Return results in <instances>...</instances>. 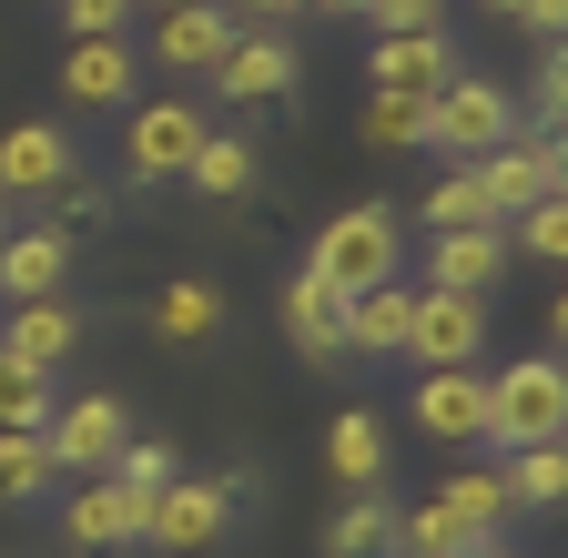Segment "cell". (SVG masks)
I'll use <instances>...</instances> for the list:
<instances>
[{"instance_id":"cell-39","label":"cell","mask_w":568,"mask_h":558,"mask_svg":"<svg viewBox=\"0 0 568 558\" xmlns=\"http://www.w3.org/2000/svg\"><path fill=\"white\" fill-rule=\"evenodd\" d=\"M457 558H508V528H487V538H467Z\"/></svg>"},{"instance_id":"cell-18","label":"cell","mask_w":568,"mask_h":558,"mask_svg":"<svg viewBox=\"0 0 568 558\" xmlns=\"http://www.w3.org/2000/svg\"><path fill=\"white\" fill-rule=\"evenodd\" d=\"M447 72H457L447 31H386V41L366 51V82H376V92H416V102H426Z\"/></svg>"},{"instance_id":"cell-34","label":"cell","mask_w":568,"mask_h":558,"mask_svg":"<svg viewBox=\"0 0 568 558\" xmlns=\"http://www.w3.org/2000/svg\"><path fill=\"white\" fill-rule=\"evenodd\" d=\"M61 31L71 41H122L132 31V0H61Z\"/></svg>"},{"instance_id":"cell-37","label":"cell","mask_w":568,"mask_h":558,"mask_svg":"<svg viewBox=\"0 0 568 558\" xmlns=\"http://www.w3.org/2000/svg\"><path fill=\"white\" fill-rule=\"evenodd\" d=\"M224 11H234L244 31H295V21H305V0H224Z\"/></svg>"},{"instance_id":"cell-7","label":"cell","mask_w":568,"mask_h":558,"mask_svg":"<svg viewBox=\"0 0 568 558\" xmlns=\"http://www.w3.org/2000/svg\"><path fill=\"white\" fill-rule=\"evenodd\" d=\"M41 447H51V467H71V477H102V467L132 447V406L102 396V386H82V396H61V406H51Z\"/></svg>"},{"instance_id":"cell-23","label":"cell","mask_w":568,"mask_h":558,"mask_svg":"<svg viewBox=\"0 0 568 558\" xmlns=\"http://www.w3.org/2000/svg\"><path fill=\"white\" fill-rule=\"evenodd\" d=\"M325 467L345 487H386V416L376 406H345L335 427H325Z\"/></svg>"},{"instance_id":"cell-40","label":"cell","mask_w":568,"mask_h":558,"mask_svg":"<svg viewBox=\"0 0 568 558\" xmlns=\"http://www.w3.org/2000/svg\"><path fill=\"white\" fill-rule=\"evenodd\" d=\"M132 11H183V0H132Z\"/></svg>"},{"instance_id":"cell-1","label":"cell","mask_w":568,"mask_h":558,"mask_svg":"<svg viewBox=\"0 0 568 558\" xmlns=\"http://www.w3.org/2000/svg\"><path fill=\"white\" fill-rule=\"evenodd\" d=\"M396 264H406V224L386 214V203H335V214L315 224V244H305V274L335 285V295L396 285Z\"/></svg>"},{"instance_id":"cell-26","label":"cell","mask_w":568,"mask_h":558,"mask_svg":"<svg viewBox=\"0 0 568 558\" xmlns=\"http://www.w3.org/2000/svg\"><path fill=\"white\" fill-rule=\"evenodd\" d=\"M51 447H41V427H0V508H31V498H51Z\"/></svg>"},{"instance_id":"cell-5","label":"cell","mask_w":568,"mask_h":558,"mask_svg":"<svg viewBox=\"0 0 568 558\" xmlns=\"http://www.w3.org/2000/svg\"><path fill=\"white\" fill-rule=\"evenodd\" d=\"M477 193H487V224H518L528 203H548V193H568V143L558 132H508L487 163H477Z\"/></svg>"},{"instance_id":"cell-29","label":"cell","mask_w":568,"mask_h":558,"mask_svg":"<svg viewBox=\"0 0 568 558\" xmlns=\"http://www.w3.org/2000/svg\"><path fill=\"white\" fill-rule=\"evenodd\" d=\"M508 498H518V518L528 508H558L568 498V447H518L508 457Z\"/></svg>"},{"instance_id":"cell-14","label":"cell","mask_w":568,"mask_h":558,"mask_svg":"<svg viewBox=\"0 0 568 558\" xmlns=\"http://www.w3.org/2000/svg\"><path fill=\"white\" fill-rule=\"evenodd\" d=\"M234 11H224V0H183V11H153V41H142V51H163V72H213V61H224L234 51Z\"/></svg>"},{"instance_id":"cell-41","label":"cell","mask_w":568,"mask_h":558,"mask_svg":"<svg viewBox=\"0 0 568 558\" xmlns=\"http://www.w3.org/2000/svg\"><path fill=\"white\" fill-rule=\"evenodd\" d=\"M477 11H508V21H518V0H477Z\"/></svg>"},{"instance_id":"cell-10","label":"cell","mask_w":568,"mask_h":558,"mask_svg":"<svg viewBox=\"0 0 568 558\" xmlns=\"http://www.w3.org/2000/svg\"><path fill=\"white\" fill-rule=\"evenodd\" d=\"M295 72H305V61H295V41H284V31H234V51L224 61H213V102H234V112H254V102H295Z\"/></svg>"},{"instance_id":"cell-22","label":"cell","mask_w":568,"mask_h":558,"mask_svg":"<svg viewBox=\"0 0 568 558\" xmlns=\"http://www.w3.org/2000/svg\"><path fill=\"white\" fill-rule=\"evenodd\" d=\"M325 558H396V498L386 487H345V508L325 518Z\"/></svg>"},{"instance_id":"cell-36","label":"cell","mask_w":568,"mask_h":558,"mask_svg":"<svg viewBox=\"0 0 568 558\" xmlns=\"http://www.w3.org/2000/svg\"><path fill=\"white\" fill-rule=\"evenodd\" d=\"M41 203L61 214V234H71V224H102V214H112V193H102V183H82V173H71L61 193H41Z\"/></svg>"},{"instance_id":"cell-12","label":"cell","mask_w":568,"mask_h":558,"mask_svg":"<svg viewBox=\"0 0 568 558\" xmlns=\"http://www.w3.org/2000/svg\"><path fill=\"white\" fill-rule=\"evenodd\" d=\"M71 173H82V153H71L61 122H11V132H0V203H41Z\"/></svg>"},{"instance_id":"cell-9","label":"cell","mask_w":568,"mask_h":558,"mask_svg":"<svg viewBox=\"0 0 568 558\" xmlns=\"http://www.w3.org/2000/svg\"><path fill=\"white\" fill-rule=\"evenodd\" d=\"M142 508H153V498H142V487H122V477L102 467V477H82V487H71L61 538L82 548V558H132V548H142Z\"/></svg>"},{"instance_id":"cell-8","label":"cell","mask_w":568,"mask_h":558,"mask_svg":"<svg viewBox=\"0 0 568 558\" xmlns=\"http://www.w3.org/2000/svg\"><path fill=\"white\" fill-rule=\"evenodd\" d=\"M477 356H487V305L406 285V366H477Z\"/></svg>"},{"instance_id":"cell-16","label":"cell","mask_w":568,"mask_h":558,"mask_svg":"<svg viewBox=\"0 0 568 558\" xmlns=\"http://www.w3.org/2000/svg\"><path fill=\"white\" fill-rule=\"evenodd\" d=\"M71 285V234L61 224H11L0 234V305H41Z\"/></svg>"},{"instance_id":"cell-33","label":"cell","mask_w":568,"mask_h":558,"mask_svg":"<svg viewBox=\"0 0 568 558\" xmlns=\"http://www.w3.org/2000/svg\"><path fill=\"white\" fill-rule=\"evenodd\" d=\"M518 122H528V132H558V122H568V51H558V41H548V61H538V82H528Z\"/></svg>"},{"instance_id":"cell-21","label":"cell","mask_w":568,"mask_h":558,"mask_svg":"<svg viewBox=\"0 0 568 558\" xmlns=\"http://www.w3.org/2000/svg\"><path fill=\"white\" fill-rule=\"evenodd\" d=\"M183 183H193L203 203H244V193L264 183V163H254V143H244V132H224V122H213L203 143H193V163H183Z\"/></svg>"},{"instance_id":"cell-17","label":"cell","mask_w":568,"mask_h":558,"mask_svg":"<svg viewBox=\"0 0 568 558\" xmlns=\"http://www.w3.org/2000/svg\"><path fill=\"white\" fill-rule=\"evenodd\" d=\"M274 325H284V345H295L305 366H335L345 356V295L315 285V274H295V285L274 295Z\"/></svg>"},{"instance_id":"cell-28","label":"cell","mask_w":568,"mask_h":558,"mask_svg":"<svg viewBox=\"0 0 568 558\" xmlns=\"http://www.w3.org/2000/svg\"><path fill=\"white\" fill-rule=\"evenodd\" d=\"M416 224H426V234H467V224H487V193H477V163H447V173H437V193L416 203Z\"/></svg>"},{"instance_id":"cell-4","label":"cell","mask_w":568,"mask_h":558,"mask_svg":"<svg viewBox=\"0 0 568 558\" xmlns=\"http://www.w3.org/2000/svg\"><path fill=\"white\" fill-rule=\"evenodd\" d=\"M518 132V92L508 82H477V72H447L437 92H426V143H437L447 163H487L497 143Z\"/></svg>"},{"instance_id":"cell-42","label":"cell","mask_w":568,"mask_h":558,"mask_svg":"<svg viewBox=\"0 0 568 558\" xmlns=\"http://www.w3.org/2000/svg\"><path fill=\"white\" fill-rule=\"evenodd\" d=\"M0 234H11V203H0Z\"/></svg>"},{"instance_id":"cell-6","label":"cell","mask_w":568,"mask_h":558,"mask_svg":"<svg viewBox=\"0 0 568 558\" xmlns=\"http://www.w3.org/2000/svg\"><path fill=\"white\" fill-rule=\"evenodd\" d=\"M203 132H213L203 102H132L122 112V183H183Z\"/></svg>"},{"instance_id":"cell-13","label":"cell","mask_w":568,"mask_h":558,"mask_svg":"<svg viewBox=\"0 0 568 558\" xmlns=\"http://www.w3.org/2000/svg\"><path fill=\"white\" fill-rule=\"evenodd\" d=\"M497 274H508V224L426 234V285H437V295H477V305H497Z\"/></svg>"},{"instance_id":"cell-11","label":"cell","mask_w":568,"mask_h":558,"mask_svg":"<svg viewBox=\"0 0 568 558\" xmlns=\"http://www.w3.org/2000/svg\"><path fill=\"white\" fill-rule=\"evenodd\" d=\"M61 102H71V112H132V102H142V41H132V31H122V41H71Z\"/></svg>"},{"instance_id":"cell-25","label":"cell","mask_w":568,"mask_h":558,"mask_svg":"<svg viewBox=\"0 0 568 558\" xmlns=\"http://www.w3.org/2000/svg\"><path fill=\"white\" fill-rule=\"evenodd\" d=\"M437 508L467 528V538H487V528H508L518 518V498H508V467H457L447 487H437Z\"/></svg>"},{"instance_id":"cell-15","label":"cell","mask_w":568,"mask_h":558,"mask_svg":"<svg viewBox=\"0 0 568 558\" xmlns=\"http://www.w3.org/2000/svg\"><path fill=\"white\" fill-rule=\"evenodd\" d=\"M416 427L437 437V447H487V376H477V366H426Z\"/></svg>"},{"instance_id":"cell-31","label":"cell","mask_w":568,"mask_h":558,"mask_svg":"<svg viewBox=\"0 0 568 558\" xmlns=\"http://www.w3.org/2000/svg\"><path fill=\"white\" fill-rule=\"evenodd\" d=\"M508 254H538V264H568V193L528 203V214L508 224Z\"/></svg>"},{"instance_id":"cell-27","label":"cell","mask_w":568,"mask_h":558,"mask_svg":"<svg viewBox=\"0 0 568 558\" xmlns=\"http://www.w3.org/2000/svg\"><path fill=\"white\" fill-rule=\"evenodd\" d=\"M355 132H366V153H416V143H426V102H416V92H366Z\"/></svg>"},{"instance_id":"cell-2","label":"cell","mask_w":568,"mask_h":558,"mask_svg":"<svg viewBox=\"0 0 568 558\" xmlns=\"http://www.w3.org/2000/svg\"><path fill=\"white\" fill-rule=\"evenodd\" d=\"M254 498V477L244 467H213V477H173L153 508H142V548H163V558H203V548H224L234 518Z\"/></svg>"},{"instance_id":"cell-3","label":"cell","mask_w":568,"mask_h":558,"mask_svg":"<svg viewBox=\"0 0 568 558\" xmlns=\"http://www.w3.org/2000/svg\"><path fill=\"white\" fill-rule=\"evenodd\" d=\"M487 447L518 457V447H568V366L558 356H518L487 376Z\"/></svg>"},{"instance_id":"cell-30","label":"cell","mask_w":568,"mask_h":558,"mask_svg":"<svg viewBox=\"0 0 568 558\" xmlns=\"http://www.w3.org/2000/svg\"><path fill=\"white\" fill-rule=\"evenodd\" d=\"M51 406H61V396H51V376H41V366H21L11 345H0V427H51Z\"/></svg>"},{"instance_id":"cell-24","label":"cell","mask_w":568,"mask_h":558,"mask_svg":"<svg viewBox=\"0 0 568 558\" xmlns=\"http://www.w3.org/2000/svg\"><path fill=\"white\" fill-rule=\"evenodd\" d=\"M345 356H406V285H366L345 295Z\"/></svg>"},{"instance_id":"cell-20","label":"cell","mask_w":568,"mask_h":558,"mask_svg":"<svg viewBox=\"0 0 568 558\" xmlns=\"http://www.w3.org/2000/svg\"><path fill=\"white\" fill-rule=\"evenodd\" d=\"M0 345H11V356L21 366H71V356H82V315H71L61 295H41V305H11V315H0Z\"/></svg>"},{"instance_id":"cell-19","label":"cell","mask_w":568,"mask_h":558,"mask_svg":"<svg viewBox=\"0 0 568 558\" xmlns=\"http://www.w3.org/2000/svg\"><path fill=\"white\" fill-rule=\"evenodd\" d=\"M153 335L173 345V356H203V345L224 335V285H213V274H173V285L153 295Z\"/></svg>"},{"instance_id":"cell-35","label":"cell","mask_w":568,"mask_h":558,"mask_svg":"<svg viewBox=\"0 0 568 558\" xmlns=\"http://www.w3.org/2000/svg\"><path fill=\"white\" fill-rule=\"evenodd\" d=\"M366 21H376V41L386 31H447V0H366Z\"/></svg>"},{"instance_id":"cell-38","label":"cell","mask_w":568,"mask_h":558,"mask_svg":"<svg viewBox=\"0 0 568 558\" xmlns=\"http://www.w3.org/2000/svg\"><path fill=\"white\" fill-rule=\"evenodd\" d=\"M518 21H528L538 41H558V31H568V0H518Z\"/></svg>"},{"instance_id":"cell-32","label":"cell","mask_w":568,"mask_h":558,"mask_svg":"<svg viewBox=\"0 0 568 558\" xmlns=\"http://www.w3.org/2000/svg\"><path fill=\"white\" fill-rule=\"evenodd\" d=\"M112 477H122V487H142V498H163V487L183 477V457H173V437H142V427H132V447L112 457Z\"/></svg>"}]
</instances>
